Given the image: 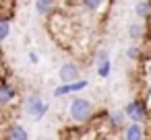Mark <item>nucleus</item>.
Wrapping results in <instances>:
<instances>
[{
	"instance_id": "5",
	"label": "nucleus",
	"mask_w": 151,
	"mask_h": 140,
	"mask_svg": "<svg viewBox=\"0 0 151 140\" xmlns=\"http://www.w3.org/2000/svg\"><path fill=\"white\" fill-rule=\"evenodd\" d=\"M58 78H60V85H68V82H75L81 78V68L75 64V62H64L58 70Z\"/></svg>"
},
{
	"instance_id": "2",
	"label": "nucleus",
	"mask_w": 151,
	"mask_h": 140,
	"mask_svg": "<svg viewBox=\"0 0 151 140\" xmlns=\"http://www.w3.org/2000/svg\"><path fill=\"white\" fill-rule=\"evenodd\" d=\"M23 111H25L29 117H33L35 122H40V119H44V115L50 111V105H48L40 95H29V97H25V101H23Z\"/></svg>"
},
{
	"instance_id": "9",
	"label": "nucleus",
	"mask_w": 151,
	"mask_h": 140,
	"mask_svg": "<svg viewBox=\"0 0 151 140\" xmlns=\"http://www.w3.org/2000/svg\"><path fill=\"white\" fill-rule=\"evenodd\" d=\"M58 9V0H35V11L42 17H50L54 15Z\"/></svg>"
},
{
	"instance_id": "15",
	"label": "nucleus",
	"mask_w": 151,
	"mask_h": 140,
	"mask_svg": "<svg viewBox=\"0 0 151 140\" xmlns=\"http://www.w3.org/2000/svg\"><path fill=\"white\" fill-rule=\"evenodd\" d=\"M126 56H128V60L139 62V60H141V56H143V48H141L139 43H132V45L126 50Z\"/></svg>"
},
{
	"instance_id": "18",
	"label": "nucleus",
	"mask_w": 151,
	"mask_h": 140,
	"mask_svg": "<svg viewBox=\"0 0 151 140\" xmlns=\"http://www.w3.org/2000/svg\"><path fill=\"white\" fill-rule=\"evenodd\" d=\"M48 140H56V138H48Z\"/></svg>"
},
{
	"instance_id": "17",
	"label": "nucleus",
	"mask_w": 151,
	"mask_h": 140,
	"mask_svg": "<svg viewBox=\"0 0 151 140\" xmlns=\"http://www.w3.org/2000/svg\"><path fill=\"white\" fill-rule=\"evenodd\" d=\"M29 62H31V64H37V62H40V56H37L35 52H29Z\"/></svg>"
},
{
	"instance_id": "4",
	"label": "nucleus",
	"mask_w": 151,
	"mask_h": 140,
	"mask_svg": "<svg viewBox=\"0 0 151 140\" xmlns=\"http://www.w3.org/2000/svg\"><path fill=\"white\" fill-rule=\"evenodd\" d=\"M17 101V87L11 80H0V109H9Z\"/></svg>"
},
{
	"instance_id": "11",
	"label": "nucleus",
	"mask_w": 151,
	"mask_h": 140,
	"mask_svg": "<svg viewBox=\"0 0 151 140\" xmlns=\"http://www.w3.org/2000/svg\"><path fill=\"white\" fill-rule=\"evenodd\" d=\"M145 33H149V31H147V27H145L143 23H130V25H128V37H130L132 41L139 43V41L145 37Z\"/></svg>"
},
{
	"instance_id": "3",
	"label": "nucleus",
	"mask_w": 151,
	"mask_h": 140,
	"mask_svg": "<svg viewBox=\"0 0 151 140\" xmlns=\"http://www.w3.org/2000/svg\"><path fill=\"white\" fill-rule=\"evenodd\" d=\"M124 115L126 119H130L132 124H145L147 117H149V111H147V103L143 99H132L130 103L124 105Z\"/></svg>"
},
{
	"instance_id": "1",
	"label": "nucleus",
	"mask_w": 151,
	"mask_h": 140,
	"mask_svg": "<svg viewBox=\"0 0 151 140\" xmlns=\"http://www.w3.org/2000/svg\"><path fill=\"white\" fill-rule=\"evenodd\" d=\"M68 115L75 124H87L91 122L93 117V105L89 99H83V97H75L68 105Z\"/></svg>"
},
{
	"instance_id": "10",
	"label": "nucleus",
	"mask_w": 151,
	"mask_h": 140,
	"mask_svg": "<svg viewBox=\"0 0 151 140\" xmlns=\"http://www.w3.org/2000/svg\"><path fill=\"white\" fill-rule=\"evenodd\" d=\"M108 124L112 130H124L126 126V115L122 109H116V111H110L108 113Z\"/></svg>"
},
{
	"instance_id": "12",
	"label": "nucleus",
	"mask_w": 151,
	"mask_h": 140,
	"mask_svg": "<svg viewBox=\"0 0 151 140\" xmlns=\"http://www.w3.org/2000/svg\"><path fill=\"white\" fill-rule=\"evenodd\" d=\"M134 13H137L139 19L151 21V0H139L137 6H134Z\"/></svg>"
},
{
	"instance_id": "13",
	"label": "nucleus",
	"mask_w": 151,
	"mask_h": 140,
	"mask_svg": "<svg viewBox=\"0 0 151 140\" xmlns=\"http://www.w3.org/2000/svg\"><path fill=\"white\" fill-rule=\"evenodd\" d=\"M11 35V17L0 15V41H4Z\"/></svg>"
},
{
	"instance_id": "7",
	"label": "nucleus",
	"mask_w": 151,
	"mask_h": 140,
	"mask_svg": "<svg viewBox=\"0 0 151 140\" xmlns=\"http://www.w3.org/2000/svg\"><path fill=\"white\" fill-rule=\"evenodd\" d=\"M145 136H147V132H145L143 124H132L130 122L122 130V138L124 140H145Z\"/></svg>"
},
{
	"instance_id": "14",
	"label": "nucleus",
	"mask_w": 151,
	"mask_h": 140,
	"mask_svg": "<svg viewBox=\"0 0 151 140\" xmlns=\"http://www.w3.org/2000/svg\"><path fill=\"white\" fill-rule=\"evenodd\" d=\"M106 2H108V0H81V6L85 11H89V13H97Z\"/></svg>"
},
{
	"instance_id": "8",
	"label": "nucleus",
	"mask_w": 151,
	"mask_h": 140,
	"mask_svg": "<svg viewBox=\"0 0 151 140\" xmlns=\"http://www.w3.org/2000/svg\"><path fill=\"white\" fill-rule=\"evenodd\" d=\"M4 140H29V134L21 124H11L4 130Z\"/></svg>"
},
{
	"instance_id": "16",
	"label": "nucleus",
	"mask_w": 151,
	"mask_h": 140,
	"mask_svg": "<svg viewBox=\"0 0 151 140\" xmlns=\"http://www.w3.org/2000/svg\"><path fill=\"white\" fill-rule=\"evenodd\" d=\"M110 72H112V62H110V58L97 64V76H99V78H108Z\"/></svg>"
},
{
	"instance_id": "6",
	"label": "nucleus",
	"mask_w": 151,
	"mask_h": 140,
	"mask_svg": "<svg viewBox=\"0 0 151 140\" xmlns=\"http://www.w3.org/2000/svg\"><path fill=\"white\" fill-rule=\"evenodd\" d=\"M87 87H89V80H87V78H79V80H75V82H68V85H58V87L54 89V97L60 99V97L70 95V93H81V91H85Z\"/></svg>"
}]
</instances>
